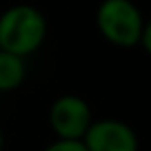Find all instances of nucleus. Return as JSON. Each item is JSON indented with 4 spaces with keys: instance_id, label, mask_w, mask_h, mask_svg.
<instances>
[{
    "instance_id": "1",
    "label": "nucleus",
    "mask_w": 151,
    "mask_h": 151,
    "mask_svg": "<svg viewBox=\"0 0 151 151\" xmlns=\"http://www.w3.org/2000/svg\"><path fill=\"white\" fill-rule=\"evenodd\" d=\"M47 38V18L31 5H14L0 14V49L16 56H31Z\"/></svg>"
},
{
    "instance_id": "2",
    "label": "nucleus",
    "mask_w": 151,
    "mask_h": 151,
    "mask_svg": "<svg viewBox=\"0 0 151 151\" xmlns=\"http://www.w3.org/2000/svg\"><path fill=\"white\" fill-rule=\"evenodd\" d=\"M96 27L107 42L136 47L140 45L145 18L131 0H102L96 9Z\"/></svg>"
},
{
    "instance_id": "3",
    "label": "nucleus",
    "mask_w": 151,
    "mask_h": 151,
    "mask_svg": "<svg viewBox=\"0 0 151 151\" xmlns=\"http://www.w3.org/2000/svg\"><path fill=\"white\" fill-rule=\"evenodd\" d=\"M93 122L91 109L85 98L73 93H65L53 100L49 109V127L62 140H82L89 124Z\"/></svg>"
},
{
    "instance_id": "4",
    "label": "nucleus",
    "mask_w": 151,
    "mask_h": 151,
    "mask_svg": "<svg viewBox=\"0 0 151 151\" xmlns=\"http://www.w3.org/2000/svg\"><path fill=\"white\" fill-rule=\"evenodd\" d=\"M87 151H138V136L122 120H93L82 136Z\"/></svg>"
},
{
    "instance_id": "5",
    "label": "nucleus",
    "mask_w": 151,
    "mask_h": 151,
    "mask_svg": "<svg viewBox=\"0 0 151 151\" xmlns=\"http://www.w3.org/2000/svg\"><path fill=\"white\" fill-rule=\"evenodd\" d=\"M27 76V65L22 56L0 49V91H14L22 85Z\"/></svg>"
},
{
    "instance_id": "6",
    "label": "nucleus",
    "mask_w": 151,
    "mask_h": 151,
    "mask_svg": "<svg viewBox=\"0 0 151 151\" xmlns=\"http://www.w3.org/2000/svg\"><path fill=\"white\" fill-rule=\"evenodd\" d=\"M42 151H87V147L82 140H62V138H58L56 142L47 145Z\"/></svg>"
},
{
    "instance_id": "7",
    "label": "nucleus",
    "mask_w": 151,
    "mask_h": 151,
    "mask_svg": "<svg viewBox=\"0 0 151 151\" xmlns=\"http://www.w3.org/2000/svg\"><path fill=\"white\" fill-rule=\"evenodd\" d=\"M140 45L145 47V51L151 56V20L145 22V29H142V38H140Z\"/></svg>"
},
{
    "instance_id": "8",
    "label": "nucleus",
    "mask_w": 151,
    "mask_h": 151,
    "mask_svg": "<svg viewBox=\"0 0 151 151\" xmlns=\"http://www.w3.org/2000/svg\"><path fill=\"white\" fill-rule=\"evenodd\" d=\"M2 147H5V136H2V129H0V151H2Z\"/></svg>"
}]
</instances>
